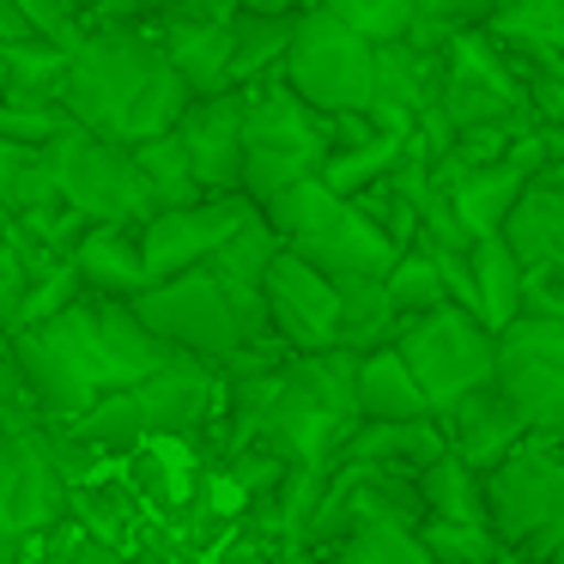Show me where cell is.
Instances as JSON below:
<instances>
[{"mask_svg":"<svg viewBox=\"0 0 564 564\" xmlns=\"http://www.w3.org/2000/svg\"><path fill=\"white\" fill-rule=\"evenodd\" d=\"M449 455L437 419H413V425H358L346 462H365V467H389V474L419 479L425 467H437Z\"/></svg>","mask_w":564,"mask_h":564,"instance_id":"cell-23","label":"cell"},{"mask_svg":"<svg viewBox=\"0 0 564 564\" xmlns=\"http://www.w3.org/2000/svg\"><path fill=\"white\" fill-rule=\"evenodd\" d=\"M213 365H200V358H176V365H164L159 377H147L140 389L116 394V401H104L98 413L74 419L67 425V437L79 443V449H110V443H134V437H183L188 425H200L213 406Z\"/></svg>","mask_w":564,"mask_h":564,"instance_id":"cell-8","label":"cell"},{"mask_svg":"<svg viewBox=\"0 0 564 564\" xmlns=\"http://www.w3.org/2000/svg\"><path fill=\"white\" fill-rule=\"evenodd\" d=\"M261 219L280 231V243L297 261H310L328 280H389L394 261H401V249L358 213V200L328 195L322 176L292 188V195H280V200H268Z\"/></svg>","mask_w":564,"mask_h":564,"instance_id":"cell-5","label":"cell"},{"mask_svg":"<svg viewBox=\"0 0 564 564\" xmlns=\"http://www.w3.org/2000/svg\"><path fill=\"white\" fill-rule=\"evenodd\" d=\"M55 159V188H62V207L79 213L86 225H122V231H147L159 219V200H152L147 176H140L134 152L110 147V140H91L86 128L50 147Z\"/></svg>","mask_w":564,"mask_h":564,"instance_id":"cell-9","label":"cell"},{"mask_svg":"<svg viewBox=\"0 0 564 564\" xmlns=\"http://www.w3.org/2000/svg\"><path fill=\"white\" fill-rule=\"evenodd\" d=\"M394 352L406 358L419 394H425L431 419L455 413L467 394L479 389H498V334L462 304H443L437 316L425 322H406Z\"/></svg>","mask_w":564,"mask_h":564,"instance_id":"cell-6","label":"cell"},{"mask_svg":"<svg viewBox=\"0 0 564 564\" xmlns=\"http://www.w3.org/2000/svg\"><path fill=\"white\" fill-rule=\"evenodd\" d=\"M437 110L449 116L455 134H498V128H534L540 122L534 98H528V67L486 25L462 31L449 43Z\"/></svg>","mask_w":564,"mask_h":564,"instance_id":"cell-7","label":"cell"},{"mask_svg":"<svg viewBox=\"0 0 564 564\" xmlns=\"http://www.w3.org/2000/svg\"><path fill=\"white\" fill-rule=\"evenodd\" d=\"M152 25L159 13H104L91 19V37L67 55L62 110L74 116V128L122 152L176 134L183 110L195 104Z\"/></svg>","mask_w":564,"mask_h":564,"instance_id":"cell-2","label":"cell"},{"mask_svg":"<svg viewBox=\"0 0 564 564\" xmlns=\"http://www.w3.org/2000/svg\"><path fill=\"white\" fill-rule=\"evenodd\" d=\"M358 406H365V425H413V419H431L425 394H419L413 370L394 346L358 358Z\"/></svg>","mask_w":564,"mask_h":564,"instance_id":"cell-24","label":"cell"},{"mask_svg":"<svg viewBox=\"0 0 564 564\" xmlns=\"http://www.w3.org/2000/svg\"><path fill=\"white\" fill-rule=\"evenodd\" d=\"M334 19L352 37H365L370 50H394V43L413 37L419 0H334Z\"/></svg>","mask_w":564,"mask_h":564,"instance_id":"cell-32","label":"cell"},{"mask_svg":"<svg viewBox=\"0 0 564 564\" xmlns=\"http://www.w3.org/2000/svg\"><path fill=\"white\" fill-rule=\"evenodd\" d=\"M0 62L13 74L7 104H62L67 98V55L55 43H37V37L0 43Z\"/></svg>","mask_w":564,"mask_h":564,"instance_id":"cell-29","label":"cell"},{"mask_svg":"<svg viewBox=\"0 0 564 564\" xmlns=\"http://www.w3.org/2000/svg\"><path fill=\"white\" fill-rule=\"evenodd\" d=\"M25 304H31V273L19 261V249L0 237V340H13L25 328Z\"/></svg>","mask_w":564,"mask_h":564,"instance_id":"cell-36","label":"cell"},{"mask_svg":"<svg viewBox=\"0 0 564 564\" xmlns=\"http://www.w3.org/2000/svg\"><path fill=\"white\" fill-rule=\"evenodd\" d=\"M503 243L516 249V261H522V268L564 273V164H552L546 176H534V183H528V195H522V207H516Z\"/></svg>","mask_w":564,"mask_h":564,"instance_id":"cell-21","label":"cell"},{"mask_svg":"<svg viewBox=\"0 0 564 564\" xmlns=\"http://www.w3.org/2000/svg\"><path fill=\"white\" fill-rule=\"evenodd\" d=\"M401 159H406V134H377L370 147H340L328 159V171H322V188L340 200H358L377 183H389L401 171Z\"/></svg>","mask_w":564,"mask_h":564,"instance_id":"cell-28","label":"cell"},{"mask_svg":"<svg viewBox=\"0 0 564 564\" xmlns=\"http://www.w3.org/2000/svg\"><path fill=\"white\" fill-rule=\"evenodd\" d=\"M285 564H328L322 552H310V546H285Z\"/></svg>","mask_w":564,"mask_h":564,"instance_id":"cell-38","label":"cell"},{"mask_svg":"<svg viewBox=\"0 0 564 564\" xmlns=\"http://www.w3.org/2000/svg\"><path fill=\"white\" fill-rule=\"evenodd\" d=\"M152 31H159L188 98L237 91L231 86V7H164Z\"/></svg>","mask_w":564,"mask_h":564,"instance_id":"cell-17","label":"cell"},{"mask_svg":"<svg viewBox=\"0 0 564 564\" xmlns=\"http://www.w3.org/2000/svg\"><path fill=\"white\" fill-rule=\"evenodd\" d=\"M431 171H437L443 188H449L455 219H462V231L474 237V243H486V237H503V231H510L516 207H522L528 183H534V176H522L510 159H503V164H479V171H467V164L443 159V164H431Z\"/></svg>","mask_w":564,"mask_h":564,"instance_id":"cell-19","label":"cell"},{"mask_svg":"<svg viewBox=\"0 0 564 564\" xmlns=\"http://www.w3.org/2000/svg\"><path fill=\"white\" fill-rule=\"evenodd\" d=\"M419 503H425V522H455V528H491L486 516V479L474 467H462L455 455H443L437 467L419 474Z\"/></svg>","mask_w":564,"mask_h":564,"instance_id":"cell-27","label":"cell"},{"mask_svg":"<svg viewBox=\"0 0 564 564\" xmlns=\"http://www.w3.org/2000/svg\"><path fill=\"white\" fill-rule=\"evenodd\" d=\"M443 425V443H449V455L462 467H474L479 479L498 474L503 462H510L516 449H528V425L516 419V406L503 401V389H479L467 394L455 413L437 419Z\"/></svg>","mask_w":564,"mask_h":564,"instance_id":"cell-18","label":"cell"},{"mask_svg":"<svg viewBox=\"0 0 564 564\" xmlns=\"http://www.w3.org/2000/svg\"><path fill=\"white\" fill-rule=\"evenodd\" d=\"M328 564H431V552L419 546V528H358L328 552Z\"/></svg>","mask_w":564,"mask_h":564,"instance_id":"cell-33","label":"cell"},{"mask_svg":"<svg viewBox=\"0 0 564 564\" xmlns=\"http://www.w3.org/2000/svg\"><path fill=\"white\" fill-rule=\"evenodd\" d=\"M540 564H564V546H552V552H546V558H540Z\"/></svg>","mask_w":564,"mask_h":564,"instance_id":"cell-41","label":"cell"},{"mask_svg":"<svg viewBox=\"0 0 564 564\" xmlns=\"http://www.w3.org/2000/svg\"><path fill=\"white\" fill-rule=\"evenodd\" d=\"M498 564H534V558H522V552H498Z\"/></svg>","mask_w":564,"mask_h":564,"instance_id":"cell-40","label":"cell"},{"mask_svg":"<svg viewBox=\"0 0 564 564\" xmlns=\"http://www.w3.org/2000/svg\"><path fill=\"white\" fill-rule=\"evenodd\" d=\"M55 564H128V558L110 552V546H79V552H67V558H55Z\"/></svg>","mask_w":564,"mask_h":564,"instance_id":"cell-37","label":"cell"},{"mask_svg":"<svg viewBox=\"0 0 564 564\" xmlns=\"http://www.w3.org/2000/svg\"><path fill=\"white\" fill-rule=\"evenodd\" d=\"M443 304H449V285H443L431 249L413 243L401 261H394V273H389V310H394V322H401V328H406V322H425V316H437Z\"/></svg>","mask_w":564,"mask_h":564,"instance_id":"cell-31","label":"cell"},{"mask_svg":"<svg viewBox=\"0 0 564 564\" xmlns=\"http://www.w3.org/2000/svg\"><path fill=\"white\" fill-rule=\"evenodd\" d=\"M297 37V13H261V7H231V86L256 91L285 74V55Z\"/></svg>","mask_w":564,"mask_h":564,"instance_id":"cell-22","label":"cell"},{"mask_svg":"<svg viewBox=\"0 0 564 564\" xmlns=\"http://www.w3.org/2000/svg\"><path fill=\"white\" fill-rule=\"evenodd\" d=\"M334 159V122L316 116L285 79L249 91V122H243V200L268 207V200L292 195V188L316 183Z\"/></svg>","mask_w":564,"mask_h":564,"instance_id":"cell-4","label":"cell"},{"mask_svg":"<svg viewBox=\"0 0 564 564\" xmlns=\"http://www.w3.org/2000/svg\"><path fill=\"white\" fill-rule=\"evenodd\" d=\"M37 213H62L55 159L37 147L0 140V219H37Z\"/></svg>","mask_w":564,"mask_h":564,"instance_id":"cell-25","label":"cell"},{"mask_svg":"<svg viewBox=\"0 0 564 564\" xmlns=\"http://www.w3.org/2000/svg\"><path fill=\"white\" fill-rule=\"evenodd\" d=\"M365 406H358V358L322 352V358H285L273 377V401L256 425V443L285 462L292 474H322L346 462Z\"/></svg>","mask_w":564,"mask_h":564,"instance_id":"cell-3","label":"cell"},{"mask_svg":"<svg viewBox=\"0 0 564 564\" xmlns=\"http://www.w3.org/2000/svg\"><path fill=\"white\" fill-rule=\"evenodd\" d=\"M498 389L528 425V443L564 455V322L522 316L498 334Z\"/></svg>","mask_w":564,"mask_h":564,"instance_id":"cell-12","label":"cell"},{"mask_svg":"<svg viewBox=\"0 0 564 564\" xmlns=\"http://www.w3.org/2000/svg\"><path fill=\"white\" fill-rule=\"evenodd\" d=\"M74 273L91 297H110V304H140L152 292L140 231H122V225H91L86 243L74 249Z\"/></svg>","mask_w":564,"mask_h":564,"instance_id":"cell-20","label":"cell"},{"mask_svg":"<svg viewBox=\"0 0 564 564\" xmlns=\"http://www.w3.org/2000/svg\"><path fill=\"white\" fill-rule=\"evenodd\" d=\"M486 516L503 552L540 564L552 546H564V455L540 443L516 449L498 474H486Z\"/></svg>","mask_w":564,"mask_h":564,"instance_id":"cell-10","label":"cell"},{"mask_svg":"<svg viewBox=\"0 0 564 564\" xmlns=\"http://www.w3.org/2000/svg\"><path fill=\"white\" fill-rule=\"evenodd\" d=\"M249 219H256V207H249L243 195L237 200H200V207H183V213H159V219L140 231L152 285H171V280H183V273L213 268V261L225 256V243H231Z\"/></svg>","mask_w":564,"mask_h":564,"instance_id":"cell-15","label":"cell"},{"mask_svg":"<svg viewBox=\"0 0 564 564\" xmlns=\"http://www.w3.org/2000/svg\"><path fill=\"white\" fill-rule=\"evenodd\" d=\"M134 164H140V176H147V188H152V200H159V213H183V207H200V200H213L207 188H200V176H195V164H188V152H183V140H176V134L152 140V147H140Z\"/></svg>","mask_w":564,"mask_h":564,"instance_id":"cell-30","label":"cell"},{"mask_svg":"<svg viewBox=\"0 0 564 564\" xmlns=\"http://www.w3.org/2000/svg\"><path fill=\"white\" fill-rule=\"evenodd\" d=\"M474 292H479V322L491 334H503L510 322H522V297H528V268L516 261V249L503 237L474 243Z\"/></svg>","mask_w":564,"mask_h":564,"instance_id":"cell-26","label":"cell"},{"mask_svg":"<svg viewBox=\"0 0 564 564\" xmlns=\"http://www.w3.org/2000/svg\"><path fill=\"white\" fill-rule=\"evenodd\" d=\"M134 316L147 322L171 352L200 358V365H213V370H225L237 352H249V328H243V316H237V304L225 297V285L213 268L183 273V280H171V285H152L134 304Z\"/></svg>","mask_w":564,"mask_h":564,"instance_id":"cell-11","label":"cell"},{"mask_svg":"<svg viewBox=\"0 0 564 564\" xmlns=\"http://www.w3.org/2000/svg\"><path fill=\"white\" fill-rule=\"evenodd\" d=\"M261 304H268V328L292 358H322L340 352V285L280 249L261 280Z\"/></svg>","mask_w":564,"mask_h":564,"instance_id":"cell-14","label":"cell"},{"mask_svg":"<svg viewBox=\"0 0 564 564\" xmlns=\"http://www.w3.org/2000/svg\"><path fill=\"white\" fill-rule=\"evenodd\" d=\"M67 474L55 467L43 425H0V564H19L37 534L67 522Z\"/></svg>","mask_w":564,"mask_h":564,"instance_id":"cell-13","label":"cell"},{"mask_svg":"<svg viewBox=\"0 0 564 564\" xmlns=\"http://www.w3.org/2000/svg\"><path fill=\"white\" fill-rule=\"evenodd\" d=\"M74 134V116L62 104H0V140H13V147H62Z\"/></svg>","mask_w":564,"mask_h":564,"instance_id":"cell-34","label":"cell"},{"mask_svg":"<svg viewBox=\"0 0 564 564\" xmlns=\"http://www.w3.org/2000/svg\"><path fill=\"white\" fill-rule=\"evenodd\" d=\"M419 546L431 564H498V534L491 528H455V522H419Z\"/></svg>","mask_w":564,"mask_h":564,"instance_id":"cell-35","label":"cell"},{"mask_svg":"<svg viewBox=\"0 0 564 564\" xmlns=\"http://www.w3.org/2000/svg\"><path fill=\"white\" fill-rule=\"evenodd\" d=\"M13 358L25 370L31 394H37L43 419H74L98 413L104 401L140 389L147 377H159L164 365H176L183 352L159 340L147 322L134 316V304H110V297H86V304L62 310L43 328L13 334Z\"/></svg>","mask_w":564,"mask_h":564,"instance_id":"cell-1","label":"cell"},{"mask_svg":"<svg viewBox=\"0 0 564 564\" xmlns=\"http://www.w3.org/2000/svg\"><path fill=\"white\" fill-rule=\"evenodd\" d=\"M243 122H249V91H219V98H195L176 122L188 164H195L200 188L213 200L243 195Z\"/></svg>","mask_w":564,"mask_h":564,"instance_id":"cell-16","label":"cell"},{"mask_svg":"<svg viewBox=\"0 0 564 564\" xmlns=\"http://www.w3.org/2000/svg\"><path fill=\"white\" fill-rule=\"evenodd\" d=\"M7 91H13V74H7V62H0V104H7Z\"/></svg>","mask_w":564,"mask_h":564,"instance_id":"cell-39","label":"cell"}]
</instances>
